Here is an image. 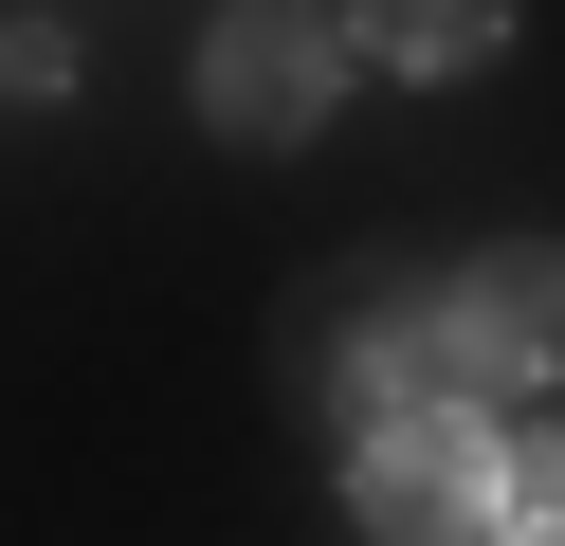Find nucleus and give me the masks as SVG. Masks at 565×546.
Segmentation results:
<instances>
[{
    "label": "nucleus",
    "mask_w": 565,
    "mask_h": 546,
    "mask_svg": "<svg viewBox=\"0 0 565 546\" xmlns=\"http://www.w3.org/2000/svg\"><path fill=\"white\" fill-rule=\"evenodd\" d=\"M347 510H365L383 546H475V510H492V419H383V437H347Z\"/></svg>",
    "instance_id": "1"
},
{
    "label": "nucleus",
    "mask_w": 565,
    "mask_h": 546,
    "mask_svg": "<svg viewBox=\"0 0 565 546\" xmlns=\"http://www.w3.org/2000/svg\"><path fill=\"white\" fill-rule=\"evenodd\" d=\"M329 73H347V55H329L310 0H237V19L201 36V109H220L237 146H292L310 109H329Z\"/></svg>",
    "instance_id": "2"
},
{
    "label": "nucleus",
    "mask_w": 565,
    "mask_h": 546,
    "mask_svg": "<svg viewBox=\"0 0 565 546\" xmlns=\"http://www.w3.org/2000/svg\"><path fill=\"white\" fill-rule=\"evenodd\" d=\"M365 36L402 73H456V55H492V36H511V0H365Z\"/></svg>",
    "instance_id": "3"
}]
</instances>
